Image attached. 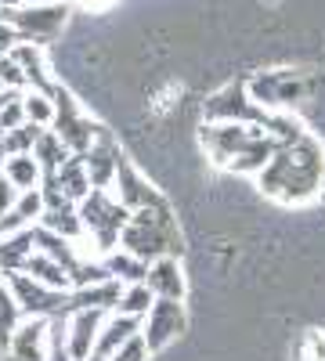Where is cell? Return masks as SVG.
Returning <instances> with one entry per match:
<instances>
[{
  "instance_id": "6da1fadb",
  "label": "cell",
  "mask_w": 325,
  "mask_h": 361,
  "mask_svg": "<svg viewBox=\"0 0 325 361\" xmlns=\"http://www.w3.org/2000/svg\"><path fill=\"white\" fill-rule=\"evenodd\" d=\"M325 185V148L300 134L297 141L278 145L271 163L260 170V188L278 202H304Z\"/></svg>"
},
{
  "instance_id": "7a4b0ae2",
  "label": "cell",
  "mask_w": 325,
  "mask_h": 361,
  "mask_svg": "<svg viewBox=\"0 0 325 361\" xmlns=\"http://www.w3.org/2000/svg\"><path fill=\"white\" fill-rule=\"evenodd\" d=\"M202 141L210 148L214 163L231 170H264L271 163L278 137L257 130V123H239V119H221V123L202 127Z\"/></svg>"
},
{
  "instance_id": "3957f363",
  "label": "cell",
  "mask_w": 325,
  "mask_h": 361,
  "mask_svg": "<svg viewBox=\"0 0 325 361\" xmlns=\"http://www.w3.org/2000/svg\"><path fill=\"white\" fill-rule=\"evenodd\" d=\"M123 250L141 260H159V257H181V231L170 214V206H149L134 209L127 228H123Z\"/></svg>"
},
{
  "instance_id": "277c9868",
  "label": "cell",
  "mask_w": 325,
  "mask_h": 361,
  "mask_svg": "<svg viewBox=\"0 0 325 361\" xmlns=\"http://www.w3.org/2000/svg\"><path fill=\"white\" fill-rule=\"evenodd\" d=\"M80 217H83V228H91L98 250H112L123 238V228L130 221V209L123 202H112L105 188H94L91 195L80 202Z\"/></svg>"
},
{
  "instance_id": "5b68a950",
  "label": "cell",
  "mask_w": 325,
  "mask_h": 361,
  "mask_svg": "<svg viewBox=\"0 0 325 361\" xmlns=\"http://www.w3.org/2000/svg\"><path fill=\"white\" fill-rule=\"evenodd\" d=\"M51 98H54V127H58L54 134L69 145V152L87 156V152H91V145L98 141V130H102V127L91 123V116L80 112L76 98L69 94L66 87H54Z\"/></svg>"
},
{
  "instance_id": "8992f818",
  "label": "cell",
  "mask_w": 325,
  "mask_h": 361,
  "mask_svg": "<svg viewBox=\"0 0 325 361\" xmlns=\"http://www.w3.org/2000/svg\"><path fill=\"white\" fill-rule=\"evenodd\" d=\"M8 286L15 289V296H18V304H22V311L25 314H66V311H73V296H66L62 289H54V286H44L40 279H33V275H18V271H8Z\"/></svg>"
},
{
  "instance_id": "52a82bcc",
  "label": "cell",
  "mask_w": 325,
  "mask_h": 361,
  "mask_svg": "<svg viewBox=\"0 0 325 361\" xmlns=\"http://www.w3.org/2000/svg\"><path fill=\"white\" fill-rule=\"evenodd\" d=\"M66 4H33V8H4L0 18L11 22L18 33H25L29 40H47L54 37L66 22Z\"/></svg>"
},
{
  "instance_id": "ba28073f",
  "label": "cell",
  "mask_w": 325,
  "mask_h": 361,
  "mask_svg": "<svg viewBox=\"0 0 325 361\" xmlns=\"http://www.w3.org/2000/svg\"><path fill=\"white\" fill-rule=\"evenodd\" d=\"M185 333V307H181V300H170V296H159L152 311L145 314V329H141V336L149 340L152 350H163L170 340H177Z\"/></svg>"
},
{
  "instance_id": "9c48e42d",
  "label": "cell",
  "mask_w": 325,
  "mask_h": 361,
  "mask_svg": "<svg viewBox=\"0 0 325 361\" xmlns=\"http://www.w3.org/2000/svg\"><path fill=\"white\" fill-rule=\"evenodd\" d=\"M206 119H239V123H260V127L271 123L268 112H260L246 102L243 83H231V87L221 90V94H214L210 102H206Z\"/></svg>"
},
{
  "instance_id": "30bf717a",
  "label": "cell",
  "mask_w": 325,
  "mask_h": 361,
  "mask_svg": "<svg viewBox=\"0 0 325 361\" xmlns=\"http://www.w3.org/2000/svg\"><path fill=\"white\" fill-rule=\"evenodd\" d=\"M4 350H8V361H47V322H44V314H29V322H22L15 329V336Z\"/></svg>"
},
{
  "instance_id": "8fae6325",
  "label": "cell",
  "mask_w": 325,
  "mask_h": 361,
  "mask_svg": "<svg viewBox=\"0 0 325 361\" xmlns=\"http://www.w3.org/2000/svg\"><path fill=\"white\" fill-rule=\"evenodd\" d=\"M116 180H120V202L130 209V214H134V209H149V206H166V199L130 166L127 156H120V166H116Z\"/></svg>"
},
{
  "instance_id": "7c38bea8",
  "label": "cell",
  "mask_w": 325,
  "mask_h": 361,
  "mask_svg": "<svg viewBox=\"0 0 325 361\" xmlns=\"http://www.w3.org/2000/svg\"><path fill=\"white\" fill-rule=\"evenodd\" d=\"M253 90H257L260 102L278 105V102H300V98H307L311 83L304 80V73H268V76L253 80Z\"/></svg>"
},
{
  "instance_id": "4fadbf2b",
  "label": "cell",
  "mask_w": 325,
  "mask_h": 361,
  "mask_svg": "<svg viewBox=\"0 0 325 361\" xmlns=\"http://www.w3.org/2000/svg\"><path fill=\"white\" fill-rule=\"evenodd\" d=\"M120 145L112 141V134L102 127L98 130V141L91 145V152H87V173H91V185L94 188H109V180L116 177V166H120Z\"/></svg>"
},
{
  "instance_id": "5bb4252c",
  "label": "cell",
  "mask_w": 325,
  "mask_h": 361,
  "mask_svg": "<svg viewBox=\"0 0 325 361\" xmlns=\"http://www.w3.org/2000/svg\"><path fill=\"white\" fill-rule=\"evenodd\" d=\"M98 325H102V307H83L73 318V336H69V354L73 361H87L91 347H98Z\"/></svg>"
},
{
  "instance_id": "9a60e30c",
  "label": "cell",
  "mask_w": 325,
  "mask_h": 361,
  "mask_svg": "<svg viewBox=\"0 0 325 361\" xmlns=\"http://www.w3.org/2000/svg\"><path fill=\"white\" fill-rule=\"evenodd\" d=\"M54 177H58V188H62V195H66L69 202H83L87 195L94 192L91 173H87V159H83V156H76V152L62 163V170H58Z\"/></svg>"
},
{
  "instance_id": "2e32d148",
  "label": "cell",
  "mask_w": 325,
  "mask_h": 361,
  "mask_svg": "<svg viewBox=\"0 0 325 361\" xmlns=\"http://www.w3.org/2000/svg\"><path fill=\"white\" fill-rule=\"evenodd\" d=\"M149 286L156 296L185 300V279H181V267H177V257H159L149 264Z\"/></svg>"
},
{
  "instance_id": "e0dca14e",
  "label": "cell",
  "mask_w": 325,
  "mask_h": 361,
  "mask_svg": "<svg viewBox=\"0 0 325 361\" xmlns=\"http://www.w3.org/2000/svg\"><path fill=\"white\" fill-rule=\"evenodd\" d=\"M141 333V318L137 314H120V318H112L105 329H102V336H98V357H112L116 350H120L130 336Z\"/></svg>"
},
{
  "instance_id": "ac0fdd59",
  "label": "cell",
  "mask_w": 325,
  "mask_h": 361,
  "mask_svg": "<svg viewBox=\"0 0 325 361\" xmlns=\"http://www.w3.org/2000/svg\"><path fill=\"white\" fill-rule=\"evenodd\" d=\"M123 300V293H120V282H98V286H80L76 293H73V311H83V307H102V311H109V307H116Z\"/></svg>"
},
{
  "instance_id": "d6986e66",
  "label": "cell",
  "mask_w": 325,
  "mask_h": 361,
  "mask_svg": "<svg viewBox=\"0 0 325 361\" xmlns=\"http://www.w3.org/2000/svg\"><path fill=\"white\" fill-rule=\"evenodd\" d=\"M44 206H47V202H44V192H29V195H22L18 206L8 209V214L0 217V235L25 231V224L33 221V217H40V209H44Z\"/></svg>"
},
{
  "instance_id": "ffe728a7",
  "label": "cell",
  "mask_w": 325,
  "mask_h": 361,
  "mask_svg": "<svg viewBox=\"0 0 325 361\" xmlns=\"http://www.w3.org/2000/svg\"><path fill=\"white\" fill-rule=\"evenodd\" d=\"M37 246H40L47 257H54L58 264L69 271V275H76L80 264H83V260L73 253V246L66 243V235H58V231H51V228H37Z\"/></svg>"
},
{
  "instance_id": "44dd1931",
  "label": "cell",
  "mask_w": 325,
  "mask_h": 361,
  "mask_svg": "<svg viewBox=\"0 0 325 361\" xmlns=\"http://www.w3.org/2000/svg\"><path fill=\"white\" fill-rule=\"evenodd\" d=\"M22 271H29V275H33V279H40L44 286H54V289H66V282L73 279V275H69V271H66L62 264H58L54 257H47L44 250H40L37 257H29Z\"/></svg>"
},
{
  "instance_id": "7402d4cb",
  "label": "cell",
  "mask_w": 325,
  "mask_h": 361,
  "mask_svg": "<svg viewBox=\"0 0 325 361\" xmlns=\"http://www.w3.org/2000/svg\"><path fill=\"white\" fill-rule=\"evenodd\" d=\"M44 228L66 235V238H76V235L83 231V217H80V209H73V202L44 206Z\"/></svg>"
},
{
  "instance_id": "603a6c76",
  "label": "cell",
  "mask_w": 325,
  "mask_h": 361,
  "mask_svg": "<svg viewBox=\"0 0 325 361\" xmlns=\"http://www.w3.org/2000/svg\"><path fill=\"white\" fill-rule=\"evenodd\" d=\"M18 314H22V304H18L15 289H8L4 282H0V347L11 343L15 329H18Z\"/></svg>"
},
{
  "instance_id": "cb8c5ba5",
  "label": "cell",
  "mask_w": 325,
  "mask_h": 361,
  "mask_svg": "<svg viewBox=\"0 0 325 361\" xmlns=\"http://www.w3.org/2000/svg\"><path fill=\"white\" fill-rule=\"evenodd\" d=\"M40 134H44V127L29 119V123H22V127H15V130H8V134H0V141H4V152H8V156H22V152H33L37 141H40Z\"/></svg>"
},
{
  "instance_id": "d4e9b609",
  "label": "cell",
  "mask_w": 325,
  "mask_h": 361,
  "mask_svg": "<svg viewBox=\"0 0 325 361\" xmlns=\"http://www.w3.org/2000/svg\"><path fill=\"white\" fill-rule=\"evenodd\" d=\"M4 173L15 180L18 188H33L37 177H40V163H37L33 152H22V156H11V159L4 163Z\"/></svg>"
},
{
  "instance_id": "484cf974",
  "label": "cell",
  "mask_w": 325,
  "mask_h": 361,
  "mask_svg": "<svg viewBox=\"0 0 325 361\" xmlns=\"http://www.w3.org/2000/svg\"><path fill=\"white\" fill-rule=\"evenodd\" d=\"M105 267L112 271V275L127 279V282H149V260H141L134 253H116Z\"/></svg>"
},
{
  "instance_id": "4316f807",
  "label": "cell",
  "mask_w": 325,
  "mask_h": 361,
  "mask_svg": "<svg viewBox=\"0 0 325 361\" xmlns=\"http://www.w3.org/2000/svg\"><path fill=\"white\" fill-rule=\"evenodd\" d=\"M152 304H156L152 286H149V282H134V289L123 293V300H120V314H137V318H145V314L152 311Z\"/></svg>"
},
{
  "instance_id": "83f0119b",
  "label": "cell",
  "mask_w": 325,
  "mask_h": 361,
  "mask_svg": "<svg viewBox=\"0 0 325 361\" xmlns=\"http://www.w3.org/2000/svg\"><path fill=\"white\" fill-rule=\"evenodd\" d=\"M25 116L33 119V123H51L54 119V98L51 94H44V90H37V94H29L25 98Z\"/></svg>"
},
{
  "instance_id": "f1b7e54d",
  "label": "cell",
  "mask_w": 325,
  "mask_h": 361,
  "mask_svg": "<svg viewBox=\"0 0 325 361\" xmlns=\"http://www.w3.org/2000/svg\"><path fill=\"white\" fill-rule=\"evenodd\" d=\"M25 98H11L4 109H0V134H8V130H15V127H22L25 123Z\"/></svg>"
},
{
  "instance_id": "f546056e",
  "label": "cell",
  "mask_w": 325,
  "mask_h": 361,
  "mask_svg": "<svg viewBox=\"0 0 325 361\" xmlns=\"http://www.w3.org/2000/svg\"><path fill=\"white\" fill-rule=\"evenodd\" d=\"M149 350H152V347H149V340H145V336L137 333V336H130L120 350H116L109 361H145V357H149Z\"/></svg>"
},
{
  "instance_id": "4dcf8cb0",
  "label": "cell",
  "mask_w": 325,
  "mask_h": 361,
  "mask_svg": "<svg viewBox=\"0 0 325 361\" xmlns=\"http://www.w3.org/2000/svg\"><path fill=\"white\" fill-rule=\"evenodd\" d=\"M0 83H8V87H25L29 83L25 69L15 62V54H0Z\"/></svg>"
},
{
  "instance_id": "1f68e13d",
  "label": "cell",
  "mask_w": 325,
  "mask_h": 361,
  "mask_svg": "<svg viewBox=\"0 0 325 361\" xmlns=\"http://www.w3.org/2000/svg\"><path fill=\"white\" fill-rule=\"evenodd\" d=\"M300 357H304V361H325V333H318V329H311V333L304 336Z\"/></svg>"
},
{
  "instance_id": "d6a6232c",
  "label": "cell",
  "mask_w": 325,
  "mask_h": 361,
  "mask_svg": "<svg viewBox=\"0 0 325 361\" xmlns=\"http://www.w3.org/2000/svg\"><path fill=\"white\" fill-rule=\"evenodd\" d=\"M18 185H15V180L8 177V173H0V217H4L8 214V209L18 202V192H15Z\"/></svg>"
},
{
  "instance_id": "836d02e7",
  "label": "cell",
  "mask_w": 325,
  "mask_h": 361,
  "mask_svg": "<svg viewBox=\"0 0 325 361\" xmlns=\"http://www.w3.org/2000/svg\"><path fill=\"white\" fill-rule=\"evenodd\" d=\"M15 44H18V29H15L11 22L0 18V54H11Z\"/></svg>"
},
{
  "instance_id": "e575fe53",
  "label": "cell",
  "mask_w": 325,
  "mask_h": 361,
  "mask_svg": "<svg viewBox=\"0 0 325 361\" xmlns=\"http://www.w3.org/2000/svg\"><path fill=\"white\" fill-rule=\"evenodd\" d=\"M47 361H73V354H62V347H58V350H54Z\"/></svg>"
},
{
  "instance_id": "d590c367",
  "label": "cell",
  "mask_w": 325,
  "mask_h": 361,
  "mask_svg": "<svg viewBox=\"0 0 325 361\" xmlns=\"http://www.w3.org/2000/svg\"><path fill=\"white\" fill-rule=\"evenodd\" d=\"M25 4V0H0V11H4V8H22Z\"/></svg>"
},
{
  "instance_id": "8d00e7d4",
  "label": "cell",
  "mask_w": 325,
  "mask_h": 361,
  "mask_svg": "<svg viewBox=\"0 0 325 361\" xmlns=\"http://www.w3.org/2000/svg\"><path fill=\"white\" fill-rule=\"evenodd\" d=\"M29 4H66V0H29Z\"/></svg>"
},
{
  "instance_id": "74e56055",
  "label": "cell",
  "mask_w": 325,
  "mask_h": 361,
  "mask_svg": "<svg viewBox=\"0 0 325 361\" xmlns=\"http://www.w3.org/2000/svg\"><path fill=\"white\" fill-rule=\"evenodd\" d=\"M0 170H4V141H0Z\"/></svg>"
},
{
  "instance_id": "f35d334b",
  "label": "cell",
  "mask_w": 325,
  "mask_h": 361,
  "mask_svg": "<svg viewBox=\"0 0 325 361\" xmlns=\"http://www.w3.org/2000/svg\"><path fill=\"white\" fill-rule=\"evenodd\" d=\"M91 361H105V357H98V354H94V357H91Z\"/></svg>"
}]
</instances>
